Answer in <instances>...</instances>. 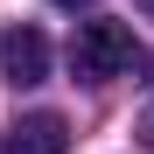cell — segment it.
Returning <instances> with one entry per match:
<instances>
[{
	"mask_svg": "<svg viewBox=\"0 0 154 154\" xmlns=\"http://www.w3.org/2000/svg\"><path fill=\"white\" fill-rule=\"evenodd\" d=\"M140 63V42L126 21H84V28L70 35V70L84 77V84H112Z\"/></svg>",
	"mask_w": 154,
	"mask_h": 154,
	"instance_id": "6da1fadb",
	"label": "cell"
},
{
	"mask_svg": "<svg viewBox=\"0 0 154 154\" xmlns=\"http://www.w3.org/2000/svg\"><path fill=\"white\" fill-rule=\"evenodd\" d=\"M7 154H70L63 112H21V119L7 126Z\"/></svg>",
	"mask_w": 154,
	"mask_h": 154,
	"instance_id": "3957f363",
	"label": "cell"
},
{
	"mask_svg": "<svg viewBox=\"0 0 154 154\" xmlns=\"http://www.w3.org/2000/svg\"><path fill=\"white\" fill-rule=\"evenodd\" d=\"M56 7H91V0H56Z\"/></svg>",
	"mask_w": 154,
	"mask_h": 154,
	"instance_id": "5b68a950",
	"label": "cell"
},
{
	"mask_svg": "<svg viewBox=\"0 0 154 154\" xmlns=\"http://www.w3.org/2000/svg\"><path fill=\"white\" fill-rule=\"evenodd\" d=\"M133 7H140V14H154V0H133Z\"/></svg>",
	"mask_w": 154,
	"mask_h": 154,
	"instance_id": "8992f818",
	"label": "cell"
},
{
	"mask_svg": "<svg viewBox=\"0 0 154 154\" xmlns=\"http://www.w3.org/2000/svg\"><path fill=\"white\" fill-rule=\"evenodd\" d=\"M0 77H7L14 91H28L49 77V35L42 28H7L0 35Z\"/></svg>",
	"mask_w": 154,
	"mask_h": 154,
	"instance_id": "7a4b0ae2",
	"label": "cell"
},
{
	"mask_svg": "<svg viewBox=\"0 0 154 154\" xmlns=\"http://www.w3.org/2000/svg\"><path fill=\"white\" fill-rule=\"evenodd\" d=\"M140 147H147V154H154V105H147V112H140Z\"/></svg>",
	"mask_w": 154,
	"mask_h": 154,
	"instance_id": "277c9868",
	"label": "cell"
}]
</instances>
